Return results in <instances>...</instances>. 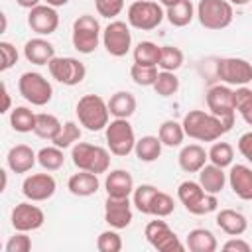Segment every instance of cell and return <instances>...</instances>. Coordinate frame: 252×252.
I'll return each instance as SVG.
<instances>
[{
    "label": "cell",
    "instance_id": "obj_18",
    "mask_svg": "<svg viewBox=\"0 0 252 252\" xmlns=\"http://www.w3.org/2000/svg\"><path fill=\"white\" fill-rule=\"evenodd\" d=\"M28 26L37 35H51L59 28V14L49 4H37L28 14Z\"/></svg>",
    "mask_w": 252,
    "mask_h": 252
},
{
    "label": "cell",
    "instance_id": "obj_46",
    "mask_svg": "<svg viewBox=\"0 0 252 252\" xmlns=\"http://www.w3.org/2000/svg\"><path fill=\"white\" fill-rule=\"evenodd\" d=\"M18 49L10 41H0V71H8L18 63Z\"/></svg>",
    "mask_w": 252,
    "mask_h": 252
},
{
    "label": "cell",
    "instance_id": "obj_3",
    "mask_svg": "<svg viewBox=\"0 0 252 252\" xmlns=\"http://www.w3.org/2000/svg\"><path fill=\"white\" fill-rule=\"evenodd\" d=\"M177 199L191 215H209L219 209V199L213 193H207L199 181H181L177 187Z\"/></svg>",
    "mask_w": 252,
    "mask_h": 252
},
{
    "label": "cell",
    "instance_id": "obj_52",
    "mask_svg": "<svg viewBox=\"0 0 252 252\" xmlns=\"http://www.w3.org/2000/svg\"><path fill=\"white\" fill-rule=\"evenodd\" d=\"M45 4H49V6H53V8H59V6H65V4H69V0H43Z\"/></svg>",
    "mask_w": 252,
    "mask_h": 252
},
{
    "label": "cell",
    "instance_id": "obj_42",
    "mask_svg": "<svg viewBox=\"0 0 252 252\" xmlns=\"http://www.w3.org/2000/svg\"><path fill=\"white\" fill-rule=\"evenodd\" d=\"M79 140H81V128H79V124L73 122V120H67L63 124V128H61V132L57 134V138L53 140V144L57 148H63L65 150V148H73Z\"/></svg>",
    "mask_w": 252,
    "mask_h": 252
},
{
    "label": "cell",
    "instance_id": "obj_27",
    "mask_svg": "<svg viewBox=\"0 0 252 252\" xmlns=\"http://www.w3.org/2000/svg\"><path fill=\"white\" fill-rule=\"evenodd\" d=\"M185 248H189L191 252H215L219 248V242L209 228H193L185 238Z\"/></svg>",
    "mask_w": 252,
    "mask_h": 252
},
{
    "label": "cell",
    "instance_id": "obj_15",
    "mask_svg": "<svg viewBox=\"0 0 252 252\" xmlns=\"http://www.w3.org/2000/svg\"><path fill=\"white\" fill-rule=\"evenodd\" d=\"M55 191H57V181L49 173H32L22 183V195L32 203H41L51 199Z\"/></svg>",
    "mask_w": 252,
    "mask_h": 252
},
{
    "label": "cell",
    "instance_id": "obj_5",
    "mask_svg": "<svg viewBox=\"0 0 252 252\" xmlns=\"http://www.w3.org/2000/svg\"><path fill=\"white\" fill-rule=\"evenodd\" d=\"M71 41L73 47L83 53L89 55L93 53L98 43L102 41V28L98 24V20L91 14H83L73 22V32H71Z\"/></svg>",
    "mask_w": 252,
    "mask_h": 252
},
{
    "label": "cell",
    "instance_id": "obj_32",
    "mask_svg": "<svg viewBox=\"0 0 252 252\" xmlns=\"http://www.w3.org/2000/svg\"><path fill=\"white\" fill-rule=\"evenodd\" d=\"M158 136L161 140L163 146L167 148H177L183 144V138H185V130H183V124L177 122V120H165L161 122L159 130H158Z\"/></svg>",
    "mask_w": 252,
    "mask_h": 252
},
{
    "label": "cell",
    "instance_id": "obj_14",
    "mask_svg": "<svg viewBox=\"0 0 252 252\" xmlns=\"http://www.w3.org/2000/svg\"><path fill=\"white\" fill-rule=\"evenodd\" d=\"M102 45L112 57H124L132 47V32L126 22L112 20L102 30Z\"/></svg>",
    "mask_w": 252,
    "mask_h": 252
},
{
    "label": "cell",
    "instance_id": "obj_34",
    "mask_svg": "<svg viewBox=\"0 0 252 252\" xmlns=\"http://www.w3.org/2000/svg\"><path fill=\"white\" fill-rule=\"evenodd\" d=\"M37 163L45 169V171H57L63 167L65 163V156H63V148L53 146H45L37 152Z\"/></svg>",
    "mask_w": 252,
    "mask_h": 252
},
{
    "label": "cell",
    "instance_id": "obj_55",
    "mask_svg": "<svg viewBox=\"0 0 252 252\" xmlns=\"http://www.w3.org/2000/svg\"><path fill=\"white\" fill-rule=\"evenodd\" d=\"M232 6H246V4H250L252 0H228Z\"/></svg>",
    "mask_w": 252,
    "mask_h": 252
},
{
    "label": "cell",
    "instance_id": "obj_9",
    "mask_svg": "<svg viewBox=\"0 0 252 252\" xmlns=\"http://www.w3.org/2000/svg\"><path fill=\"white\" fill-rule=\"evenodd\" d=\"M18 91L20 94L33 106H45L53 98V87L51 83L37 71H26L18 79Z\"/></svg>",
    "mask_w": 252,
    "mask_h": 252
},
{
    "label": "cell",
    "instance_id": "obj_41",
    "mask_svg": "<svg viewBox=\"0 0 252 252\" xmlns=\"http://www.w3.org/2000/svg\"><path fill=\"white\" fill-rule=\"evenodd\" d=\"M158 67L156 65H138L134 63L130 67V77L138 87H154L158 79Z\"/></svg>",
    "mask_w": 252,
    "mask_h": 252
},
{
    "label": "cell",
    "instance_id": "obj_50",
    "mask_svg": "<svg viewBox=\"0 0 252 252\" xmlns=\"http://www.w3.org/2000/svg\"><path fill=\"white\" fill-rule=\"evenodd\" d=\"M10 106H12V98H10L8 87L2 83V108H0V112H2V114H6V112L10 110Z\"/></svg>",
    "mask_w": 252,
    "mask_h": 252
},
{
    "label": "cell",
    "instance_id": "obj_43",
    "mask_svg": "<svg viewBox=\"0 0 252 252\" xmlns=\"http://www.w3.org/2000/svg\"><path fill=\"white\" fill-rule=\"evenodd\" d=\"M175 211V201L171 195H167L165 191H158L154 201H152V207H150V215L152 217H169L171 213Z\"/></svg>",
    "mask_w": 252,
    "mask_h": 252
},
{
    "label": "cell",
    "instance_id": "obj_31",
    "mask_svg": "<svg viewBox=\"0 0 252 252\" xmlns=\"http://www.w3.org/2000/svg\"><path fill=\"white\" fill-rule=\"evenodd\" d=\"M61 128H63V124L59 122V118L53 116V114H49V112H39V114L35 116L33 134H35L37 138H41V140L53 142V140L57 138V134L61 132Z\"/></svg>",
    "mask_w": 252,
    "mask_h": 252
},
{
    "label": "cell",
    "instance_id": "obj_53",
    "mask_svg": "<svg viewBox=\"0 0 252 252\" xmlns=\"http://www.w3.org/2000/svg\"><path fill=\"white\" fill-rule=\"evenodd\" d=\"M161 6H165V8H171V6H175V4H179L181 0H158Z\"/></svg>",
    "mask_w": 252,
    "mask_h": 252
},
{
    "label": "cell",
    "instance_id": "obj_48",
    "mask_svg": "<svg viewBox=\"0 0 252 252\" xmlns=\"http://www.w3.org/2000/svg\"><path fill=\"white\" fill-rule=\"evenodd\" d=\"M222 250H224V252H250L252 246H250V242L242 240L240 236H232L230 240H226V242L222 244Z\"/></svg>",
    "mask_w": 252,
    "mask_h": 252
},
{
    "label": "cell",
    "instance_id": "obj_19",
    "mask_svg": "<svg viewBox=\"0 0 252 252\" xmlns=\"http://www.w3.org/2000/svg\"><path fill=\"white\" fill-rule=\"evenodd\" d=\"M228 185L232 193L242 201H252V167L244 163H232L228 171Z\"/></svg>",
    "mask_w": 252,
    "mask_h": 252
},
{
    "label": "cell",
    "instance_id": "obj_29",
    "mask_svg": "<svg viewBox=\"0 0 252 252\" xmlns=\"http://www.w3.org/2000/svg\"><path fill=\"white\" fill-rule=\"evenodd\" d=\"M161 148H163V144H161L159 136H142L140 140H136L134 154L140 161L152 163L161 156Z\"/></svg>",
    "mask_w": 252,
    "mask_h": 252
},
{
    "label": "cell",
    "instance_id": "obj_37",
    "mask_svg": "<svg viewBox=\"0 0 252 252\" xmlns=\"http://www.w3.org/2000/svg\"><path fill=\"white\" fill-rule=\"evenodd\" d=\"M209 161L219 165V167H228L232 165V159H234V148L228 144V142H215L211 148H209Z\"/></svg>",
    "mask_w": 252,
    "mask_h": 252
},
{
    "label": "cell",
    "instance_id": "obj_22",
    "mask_svg": "<svg viewBox=\"0 0 252 252\" xmlns=\"http://www.w3.org/2000/svg\"><path fill=\"white\" fill-rule=\"evenodd\" d=\"M209 161V154L199 144H187L179 150L177 163L185 173H199Z\"/></svg>",
    "mask_w": 252,
    "mask_h": 252
},
{
    "label": "cell",
    "instance_id": "obj_21",
    "mask_svg": "<svg viewBox=\"0 0 252 252\" xmlns=\"http://www.w3.org/2000/svg\"><path fill=\"white\" fill-rule=\"evenodd\" d=\"M24 57L33 65H49V61L55 57V47L43 35L32 37L24 43Z\"/></svg>",
    "mask_w": 252,
    "mask_h": 252
},
{
    "label": "cell",
    "instance_id": "obj_20",
    "mask_svg": "<svg viewBox=\"0 0 252 252\" xmlns=\"http://www.w3.org/2000/svg\"><path fill=\"white\" fill-rule=\"evenodd\" d=\"M37 163V154L28 144H16L6 154V165L14 173H28Z\"/></svg>",
    "mask_w": 252,
    "mask_h": 252
},
{
    "label": "cell",
    "instance_id": "obj_26",
    "mask_svg": "<svg viewBox=\"0 0 252 252\" xmlns=\"http://www.w3.org/2000/svg\"><path fill=\"white\" fill-rule=\"evenodd\" d=\"M226 181H228V177H226L224 169L215 163H205V167L199 171V183L207 193L219 195L224 189Z\"/></svg>",
    "mask_w": 252,
    "mask_h": 252
},
{
    "label": "cell",
    "instance_id": "obj_47",
    "mask_svg": "<svg viewBox=\"0 0 252 252\" xmlns=\"http://www.w3.org/2000/svg\"><path fill=\"white\" fill-rule=\"evenodd\" d=\"M4 250L6 252H30L32 250V238L28 236V232L16 230V234L8 238Z\"/></svg>",
    "mask_w": 252,
    "mask_h": 252
},
{
    "label": "cell",
    "instance_id": "obj_35",
    "mask_svg": "<svg viewBox=\"0 0 252 252\" xmlns=\"http://www.w3.org/2000/svg\"><path fill=\"white\" fill-rule=\"evenodd\" d=\"M159 53H161V45H158L154 41H140L134 47V63H138V65H156L158 67Z\"/></svg>",
    "mask_w": 252,
    "mask_h": 252
},
{
    "label": "cell",
    "instance_id": "obj_1",
    "mask_svg": "<svg viewBox=\"0 0 252 252\" xmlns=\"http://www.w3.org/2000/svg\"><path fill=\"white\" fill-rule=\"evenodd\" d=\"M183 130L185 136L197 140V142H217L220 136L230 132V128L213 112L205 110H189L183 116Z\"/></svg>",
    "mask_w": 252,
    "mask_h": 252
},
{
    "label": "cell",
    "instance_id": "obj_6",
    "mask_svg": "<svg viewBox=\"0 0 252 252\" xmlns=\"http://www.w3.org/2000/svg\"><path fill=\"white\" fill-rule=\"evenodd\" d=\"M165 18L163 6L159 2H152V0H136L128 6L126 12V20L128 26L142 30V32H152L156 30Z\"/></svg>",
    "mask_w": 252,
    "mask_h": 252
},
{
    "label": "cell",
    "instance_id": "obj_54",
    "mask_svg": "<svg viewBox=\"0 0 252 252\" xmlns=\"http://www.w3.org/2000/svg\"><path fill=\"white\" fill-rule=\"evenodd\" d=\"M0 173H2V189H0V191H6V185H8V171L2 169Z\"/></svg>",
    "mask_w": 252,
    "mask_h": 252
},
{
    "label": "cell",
    "instance_id": "obj_38",
    "mask_svg": "<svg viewBox=\"0 0 252 252\" xmlns=\"http://www.w3.org/2000/svg\"><path fill=\"white\" fill-rule=\"evenodd\" d=\"M183 65V51L175 45H161V53H159V63L158 67L161 71H177Z\"/></svg>",
    "mask_w": 252,
    "mask_h": 252
},
{
    "label": "cell",
    "instance_id": "obj_12",
    "mask_svg": "<svg viewBox=\"0 0 252 252\" xmlns=\"http://www.w3.org/2000/svg\"><path fill=\"white\" fill-rule=\"evenodd\" d=\"M49 75L67 87H75L79 83H83V79L87 77V67L83 61H79L77 57H53L47 65Z\"/></svg>",
    "mask_w": 252,
    "mask_h": 252
},
{
    "label": "cell",
    "instance_id": "obj_16",
    "mask_svg": "<svg viewBox=\"0 0 252 252\" xmlns=\"http://www.w3.org/2000/svg\"><path fill=\"white\" fill-rule=\"evenodd\" d=\"M10 220H12L14 230L32 232V230H37V228L43 226V222H45V213H43L37 205H32V201H24V203H18V205L12 209Z\"/></svg>",
    "mask_w": 252,
    "mask_h": 252
},
{
    "label": "cell",
    "instance_id": "obj_44",
    "mask_svg": "<svg viewBox=\"0 0 252 252\" xmlns=\"http://www.w3.org/2000/svg\"><path fill=\"white\" fill-rule=\"evenodd\" d=\"M96 248L100 252H120L122 250V238L116 232V228L110 226L108 230L100 232L96 238Z\"/></svg>",
    "mask_w": 252,
    "mask_h": 252
},
{
    "label": "cell",
    "instance_id": "obj_11",
    "mask_svg": "<svg viewBox=\"0 0 252 252\" xmlns=\"http://www.w3.org/2000/svg\"><path fill=\"white\" fill-rule=\"evenodd\" d=\"M144 236L148 244L159 252H183L185 244L179 240V236L169 228L161 217H156V220H150L144 228Z\"/></svg>",
    "mask_w": 252,
    "mask_h": 252
},
{
    "label": "cell",
    "instance_id": "obj_49",
    "mask_svg": "<svg viewBox=\"0 0 252 252\" xmlns=\"http://www.w3.org/2000/svg\"><path fill=\"white\" fill-rule=\"evenodd\" d=\"M238 152L242 154V158H246L248 163H252V130L250 132H244L240 138H238Z\"/></svg>",
    "mask_w": 252,
    "mask_h": 252
},
{
    "label": "cell",
    "instance_id": "obj_40",
    "mask_svg": "<svg viewBox=\"0 0 252 252\" xmlns=\"http://www.w3.org/2000/svg\"><path fill=\"white\" fill-rule=\"evenodd\" d=\"M154 91H156V94H159L163 98L175 94L179 91V79H177V75L173 71H159L158 73V79L154 83Z\"/></svg>",
    "mask_w": 252,
    "mask_h": 252
},
{
    "label": "cell",
    "instance_id": "obj_28",
    "mask_svg": "<svg viewBox=\"0 0 252 252\" xmlns=\"http://www.w3.org/2000/svg\"><path fill=\"white\" fill-rule=\"evenodd\" d=\"M136 96L128 91H116L108 98V110L114 118H130L136 112Z\"/></svg>",
    "mask_w": 252,
    "mask_h": 252
},
{
    "label": "cell",
    "instance_id": "obj_8",
    "mask_svg": "<svg viewBox=\"0 0 252 252\" xmlns=\"http://www.w3.org/2000/svg\"><path fill=\"white\" fill-rule=\"evenodd\" d=\"M104 136H106V146H108L110 154H114L118 158H126L128 154L134 152L136 134H134V128L128 122V118L110 120L108 126L104 128Z\"/></svg>",
    "mask_w": 252,
    "mask_h": 252
},
{
    "label": "cell",
    "instance_id": "obj_51",
    "mask_svg": "<svg viewBox=\"0 0 252 252\" xmlns=\"http://www.w3.org/2000/svg\"><path fill=\"white\" fill-rule=\"evenodd\" d=\"M39 2H41V0H16V4H18L20 8H26V10H32V8H35Z\"/></svg>",
    "mask_w": 252,
    "mask_h": 252
},
{
    "label": "cell",
    "instance_id": "obj_17",
    "mask_svg": "<svg viewBox=\"0 0 252 252\" xmlns=\"http://www.w3.org/2000/svg\"><path fill=\"white\" fill-rule=\"evenodd\" d=\"M132 219H134V213H132L130 197H108L106 195V201H104V220L108 222V226L120 230V228L130 226Z\"/></svg>",
    "mask_w": 252,
    "mask_h": 252
},
{
    "label": "cell",
    "instance_id": "obj_33",
    "mask_svg": "<svg viewBox=\"0 0 252 252\" xmlns=\"http://www.w3.org/2000/svg\"><path fill=\"white\" fill-rule=\"evenodd\" d=\"M35 112L30 110L28 106H16L12 108L10 112V126L20 132V134H28V132H33L35 128Z\"/></svg>",
    "mask_w": 252,
    "mask_h": 252
},
{
    "label": "cell",
    "instance_id": "obj_36",
    "mask_svg": "<svg viewBox=\"0 0 252 252\" xmlns=\"http://www.w3.org/2000/svg\"><path fill=\"white\" fill-rule=\"evenodd\" d=\"M159 189L156 185H150V183H142L138 187H134V193H132V205L142 213V215H150V207H152V201L156 197Z\"/></svg>",
    "mask_w": 252,
    "mask_h": 252
},
{
    "label": "cell",
    "instance_id": "obj_13",
    "mask_svg": "<svg viewBox=\"0 0 252 252\" xmlns=\"http://www.w3.org/2000/svg\"><path fill=\"white\" fill-rule=\"evenodd\" d=\"M217 77L228 87H246L252 81V63L242 57H224L217 63Z\"/></svg>",
    "mask_w": 252,
    "mask_h": 252
},
{
    "label": "cell",
    "instance_id": "obj_24",
    "mask_svg": "<svg viewBox=\"0 0 252 252\" xmlns=\"http://www.w3.org/2000/svg\"><path fill=\"white\" fill-rule=\"evenodd\" d=\"M98 187H100L98 175L83 169H79V173H73L67 181V189L75 197H91L98 191Z\"/></svg>",
    "mask_w": 252,
    "mask_h": 252
},
{
    "label": "cell",
    "instance_id": "obj_39",
    "mask_svg": "<svg viewBox=\"0 0 252 252\" xmlns=\"http://www.w3.org/2000/svg\"><path fill=\"white\" fill-rule=\"evenodd\" d=\"M234 100H236V112L240 114V118L248 126H252V89L250 87H236Z\"/></svg>",
    "mask_w": 252,
    "mask_h": 252
},
{
    "label": "cell",
    "instance_id": "obj_7",
    "mask_svg": "<svg viewBox=\"0 0 252 252\" xmlns=\"http://www.w3.org/2000/svg\"><path fill=\"white\" fill-rule=\"evenodd\" d=\"M232 18L234 10L228 0H201L197 4V20L205 30H224Z\"/></svg>",
    "mask_w": 252,
    "mask_h": 252
},
{
    "label": "cell",
    "instance_id": "obj_25",
    "mask_svg": "<svg viewBox=\"0 0 252 252\" xmlns=\"http://www.w3.org/2000/svg\"><path fill=\"white\" fill-rule=\"evenodd\" d=\"M217 226L224 232V234H228V236H240V234H244L246 232V228H248V220H246V217L242 215V213H238V211H234V209H220L219 213H217Z\"/></svg>",
    "mask_w": 252,
    "mask_h": 252
},
{
    "label": "cell",
    "instance_id": "obj_10",
    "mask_svg": "<svg viewBox=\"0 0 252 252\" xmlns=\"http://www.w3.org/2000/svg\"><path fill=\"white\" fill-rule=\"evenodd\" d=\"M209 112L219 116L230 130L234 126V116H236V100H234V91L228 85H215L207 91L205 94Z\"/></svg>",
    "mask_w": 252,
    "mask_h": 252
},
{
    "label": "cell",
    "instance_id": "obj_4",
    "mask_svg": "<svg viewBox=\"0 0 252 252\" xmlns=\"http://www.w3.org/2000/svg\"><path fill=\"white\" fill-rule=\"evenodd\" d=\"M71 159L77 169L100 175L106 173L110 167V150L89 142H77L71 148Z\"/></svg>",
    "mask_w": 252,
    "mask_h": 252
},
{
    "label": "cell",
    "instance_id": "obj_23",
    "mask_svg": "<svg viewBox=\"0 0 252 252\" xmlns=\"http://www.w3.org/2000/svg\"><path fill=\"white\" fill-rule=\"evenodd\" d=\"M104 189L108 197H130L134 193V177L126 169H112L104 177Z\"/></svg>",
    "mask_w": 252,
    "mask_h": 252
},
{
    "label": "cell",
    "instance_id": "obj_30",
    "mask_svg": "<svg viewBox=\"0 0 252 252\" xmlns=\"http://www.w3.org/2000/svg\"><path fill=\"white\" fill-rule=\"evenodd\" d=\"M197 16V8L193 6L191 0H181L179 4L165 8V18L171 26L175 28H185L191 24V20Z\"/></svg>",
    "mask_w": 252,
    "mask_h": 252
},
{
    "label": "cell",
    "instance_id": "obj_2",
    "mask_svg": "<svg viewBox=\"0 0 252 252\" xmlns=\"http://www.w3.org/2000/svg\"><path fill=\"white\" fill-rule=\"evenodd\" d=\"M79 124L85 126L91 132L104 130L110 122V110H108V100H104L100 94H85L77 100L75 106Z\"/></svg>",
    "mask_w": 252,
    "mask_h": 252
},
{
    "label": "cell",
    "instance_id": "obj_45",
    "mask_svg": "<svg viewBox=\"0 0 252 252\" xmlns=\"http://www.w3.org/2000/svg\"><path fill=\"white\" fill-rule=\"evenodd\" d=\"M94 8L98 16L114 20L124 10V0H94Z\"/></svg>",
    "mask_w": 252,
    "mask_h": 252
}]
</instances>
